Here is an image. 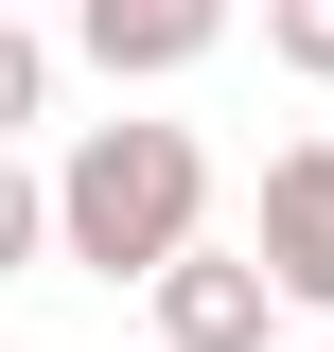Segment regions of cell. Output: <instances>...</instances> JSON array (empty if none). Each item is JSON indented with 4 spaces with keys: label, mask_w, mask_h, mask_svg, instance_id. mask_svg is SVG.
Segmentation results:
<instances>
[{
    "label": "cell",
    "mask_w": 334,
    "mask_h": 352,
    "mask_svg": "<svg viewBox=\"0 0 334 352\" xmlns=\"http://www.w3.org/2000/svg\"><path fill=\"white\" fill-rule=\"evenodd\" d=\"M36 194H53V247H71V264L141 282L159 247H194V212H211V159H194V124H88L71 159L36 176Z\"/></svg>",
    "instance_id": "1"
},
{
    "label": "cell",
    "mask_w": 334,
    "mask_h": 352,
    "mask_svg": "<svg viewBox=\"0 0 334 352\" xmlns=\"http://www.w3.org/2000/svg\"><path fill=\"white\" fill-rule=\"evenodd\" d=\"M264 300H299V317H334V141H282L264 159Z\"/></svg>",
    "instance_id": "2"
},
{
    "label": "cell",
    "mask_w": 334,
    "mask_h": 352,
    "mask_svg": "<svg viewBox=\"0 0 334 352\" xmlns=\"http://www.w3.org/2000/svg\"><path fill=\"white\" fill-rule=\"evenodd\" d=\"M141 282H159V352H264V317H282L247 247H159Z\"/></svg>",
    "instance_id": "3"
},
{
    "label": "cell",
    "mask_w": 334,
    "mask_h": 352,
    "mask_svg": "<svg viewBox=\"0 0 334 352\" xmlns=\"http://www.w3.org/2000/svg\"><path fill=\"white\" fill-rule=\"evenodd\" d=\"M71 36H88L106 88H159V71H194V53L229 36V0H71Z\"/></svg>",
    "instance_id": "4"
},
{
    "label": "cell",
    "mask_w": 334,
    "mask_h": 352,
    "mask_svg": "<svg viewBox=\"0 0 334 352\" xmlns=\"http://www.w3.org/2000/svg\"><path fill=\"white\" fill-rule=\"evenodd\" d=\"M36 106H53V36H36V18H18V0H0V141L36 124Z\"/></svg>",
    "instance_id": "5"
},
{
    "label": "cell",
    "mask_w": 334,
    "mask_h": 352,
    "mask_svg": "<svg viewBox=\"0 0 334 352\" xmlns=\"http://www.w3.org/2000/svg\"><path fill=\"white\" fill-rule=\"evenodd\" d=\"M264 53H282L299 88H334V0H264Z\"/></svg>",
    "instance_id": "6"
},
{
    "label": "cell",
    "mask_w": 334,
    "mask_h": 352,
    "mask_svg": "<svg viewBox=\"0 0 334 352\" xmlns=\"http://www.w3.org/2000/svg\"><path fill=\"white\" fill-rule=\"evenodd\" d=\"M53 247V194H36V176H18V159H0V282H18V264H36Z\"/></svg>",
    "instance_id": "7"
}]
</instances>
